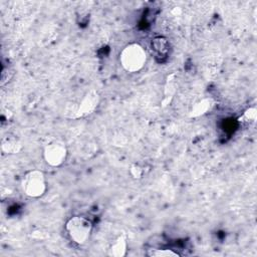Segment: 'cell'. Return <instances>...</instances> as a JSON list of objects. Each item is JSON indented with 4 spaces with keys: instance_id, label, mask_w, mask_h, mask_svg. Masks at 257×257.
Here are the masks:
<instances>
[{
    "instance_id": "obj_8",
    "label": "cell",
    "mask_w": 257,
    "mask_h": 257,
    "mask_svg": "<svg viewBox=\"0 0 257 257\" xmlns=\"http://www.w3.org/2000/svg\"><path fill=\"white\" fill-rule=\"evenodd\" d=\"M2 151L6 154H17L22 149L20 141L14 136H7L2 140Z\"/></svg>"
},
{
    "instance_id": "obj_6",
    "label": "cell",
    "mask_w": 257,
    "mask_h": 257,
    "mask_svg": "<svg viewBox=\"0 0 257 257\" xmlns=\"http://www.w3.org/2000/svg\"><path fill=\"white\" fill-rule=\"evenodd\" d=\"M151 49L155 57L160 61H165L171 53L170 41L164 36H157L151 40Z\"/></svg>"
},
{
    "instance_id": "obj_11",
    "label": "cell",
    "mask_w": 257,
    "mask_h": 257,
    "mask_svg": "<svg viewBox=\"0 0 257 257\" xmlns=\"http://www.w3.org/2000/svg\"><path fill=\"white\" fill-rule=\"evenodd\" d=\"M131 174H132V176H133L134 178L139 179V178L142 177L143 171H142V169H141L138 165H134V166L132 167V169H131Z\"/></svg>"
},
{
    "instance_id": "obj_7",
    "label": "cell",
    "mask_w": 257,
    "mask_h": 257,
    "mask_svg": "<svg viewBox=\"0 0 257 257\" xmlns=\"http://www.w3.org/2000/svg\"><path fill=\"white\" fill-rule=\"evenodd\" d=\"M126 238L124 235L117 236L108 248V255L113 257H122L126 253Z\"/></svg>"
},
{
    "instance_id": "obj_10",
    "label": "cell",
    "mask_w": 257,
    "mask_h": 257,
    "mask_svg": "<svg viewBox=\"0 0 257 257\" xmlns=\"http://www.w3.org/2000/svg\"><path fill=\"white\" fill-rule=\"evenodd\" d=\"M209 106H210V100H208V99L202 100L195 106V108L193 110V115H199V114L204 113L208 109Z\"/></svg>"
},
{
    "instance_id": "obj_1",
    "label": "cell",
    "mask_w": 257,
    "mask_h": 257,
    "mask_svg": "<svg viewBox=\"0 0 257 257\" xmlns=\"http://www.w3.org/2000/svg\"><path fill=\"white\" fill-rule=\"evenodd\" d=\"M121 67L130 73H136L143 69L147 62V52L139 43L125 45L118 56Z\"/></svg>"
},
{
    "instance_id": "obj_5",
    "label": "cell",
    "mask_w": 257,
    "mask_h": 257,
    "mask_svg": "<svg viewBox=\"0 0 257 257\" xmlns=\"http://www.w3.org/2000/svg\"><path fill=\"white\" fill-rule=\"evenodd\" d=\"M98 101H99V96L95 90L91 89L87 91L79 103V106L76 110V116L82 117L91 113L97 106Z\"/></svg>"
},
{
    "instance_id": "obj_12",
    "label": "cell",
    "mask_w": 257,
    "mask_h": 257,
    "mask_svg": "<svg viewBox=\"0 0 257 257\" xmlns=\"http://www.w3.org/2000/svg\"><path fill=\"white\" fill-rule=\"evenodd\" d=\"M244 117L246 118V120H254L256 118V109L255 108H249L245 113H244Z\"/></svg>"
},
{
    "instance_id": "obj_2",
    "label": "cell",
    "mask_w": 257,
    "mask_h": 257,
    "mask_svg": "<svg viewBox=\"0 0 257 257\" xmlns=\"http://www.w3.org/2000/svg\"><path fill=\"white\" fill-rule=\"evenodd\" d=\"M65 231L73 243L83 245L90 238L92 223L83 216H73L65 223Z\"/></svg>"
},
{
    "instance_id": "obj_3",
    "label": "cell",
    "mask_w": 257,
    "mask_h": 257,
    "mask_svg": "<svg viewBox=\"0 0 257 257\" xmlns=\"http://www.w3.org/2000/svg\"><path fill=\"white\" fill-rule=\"evenodd\" d=\"M45 175L40 170H30L21 179V189L23 193L31 198H39L46 191Z\"/></svg>"
},
{
    "instance_id": "obj_4",
    "label": "cell",
    "mask_w": 257,
    "mask_h": 257,
    "mask_svg": "<svg viewBox=\"0 0 257 257\" xmlns=\"http://www.w3.org/2000/svg\"><path fill=\"white\" fill-rule=\"evenodd\" d=\"M67 158V148L65 144L58 140L47 143L43 149V159L51 167L61 166Z\"/></svg>"
},
{
    "instance_id": "obj_9",
    "label": "cell",
    "mask_w": 257,
    "mask_h": 257,
    "mask_svg": "<svg viewBox=\"0 0 257 257\" xmlns=\"http://www.w3.org/2000/svg\"><path fill=\"white\" fill-rule=\"evenodd\" d=\"M147 255L150 257H177L180 254L173 249L168 248H150L147 250Z\"/></svg>"
}]
</instances>
